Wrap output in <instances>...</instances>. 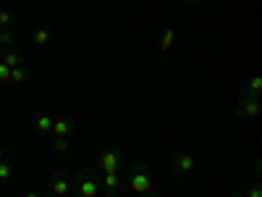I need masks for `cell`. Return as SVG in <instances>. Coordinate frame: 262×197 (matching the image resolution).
<instances>
[{"label":"cell","instance_id":"cell-4","mask_svg":"<svg viewBox=\"0 0 262 197\" xmlns=\"http://www.w3.org/2000/svg\"><path fill=\"white\" fill-rule=\"evenodd\" d=\"M126 161V152L121 147H107L100 155V173H121V166Z\"/></svg>","mask_w":262,"mask_h":197},{"label":"cell","instance_id":"cell-23","mask_svg":"<svg viewBox=\"0 0 262 197\" xmlns=\"http://www.w3.org/2000/svg\"><path fill=\"white\" fill-rule=\"evenodd\" d=\"M186 3H189V6H202L205 0H186Z\"/></svg>","mask_w":262,"mask_h":197},{"label":"cell","instance_id":"cell-10","mask_svg":"<svg viewBox=\"0 0 262 197\" xmlns=\"http://www.w3.org/2000/svg\"><path fill=\"white\" fill-rule=\"evenodd\" d=\"M0 61H3L8 69H18V66H27V58H24V53L21 50H16V48H8L3 55H0Z\"/></svg>","mask_w":262,"mask_h":197},{"label":"cell","instance_id":"cell-19","mask_svg":"<svg viewBox=\"0 0 262 197\" xmlns=\"http://www.w3.org/2000/svg\"><path fill=\"white\" fill-rule=\"evenodd\" d=\"M0 84H11V69L0 61Z\"/></svg>","mask_w":262,"mask_h":197},{"label":"cell","instance_id":"cell-8","mask_svg":"<svg viewBox=\"0 0 262 197\" xmlns=\"http://www.w3.org/2000/svg\"><path fill=\"white\" fill-rule=\"evenodd\" d=\"M53 137H71L74 134V121L69 116H63V119H55L53 121V131H50Z\"/></svg>","mask_w":262,"mask_h":197},{"label":"cell","instance_id":"cell-2","mask_svg":"<svg viewBox=\"0 0 262 197\" xmlns=\"http://www.w3.org/2000/svg\"><path fill=\"white\" fill-rule=\"evenodd\" d=\"M128 187L134 189L139 197H158V192H155V176H152L149 163H144V161L131 163V168H128Z\"/></svg>","mask_w":262,"mask_h":197},{"label":"cell","instance_id":"cell-9","mask_svg":"<svg viewBox=\"0 0 262 197\" xmlns=\"http://www.w3.org/2000/svg\"><path fill=\"white\" fill-rule=\"evenodd\" d=\"M244 97H252V100H262V76L254 74L247 84H244V90H242Z\"/></svg>","mask_w":262,"mask_h":197},{"label":"cell","instance_id":"cell-20","mask_svg":"<svg viewBox=\"0 0 262 197\" xmlns=\"http://www.w3.org/2000/svg\"><path fill=\"white\" fill-rule=\"evenodd\" d=\"M244 194H247V197H262V187H259V182H254V184H249Z\"/></svg>","mask_w":262,"mask_h":197},{"label":"cell","instance_id":"cell-17","mask_svg":"<svg viewBox=\"0 0 262 197\" xmlns=\"http://www.w3.org/2000/svg\"><path fill=\"white\" fill-rule=\"evenodd\" d=\"M13 42H16V29L13 27L0 29V48H13Z\"/></svg>","mask_w":262,"mask_h":197},{"label":"cell","instance_id":"cell-3","mask_svg":"<svg viewBox=\"0 0 262 197\" xmlns=\"http://www.w3.org/2000/svg\"><path fill=\"white\" fill-rule=\"evenodd\" d=\"M170 171H173V176H179V179L191 176V173L196 171V158L186 150H176L170 155Z\"/></svg>","mask_w":262,"mask_h":197},{"label":"cell","instance_id":"cell-22","mask_svg":"<svg viewBox=\"0 0 262 197\" xmlns=\"http://www.w3.org/2000/svg\"><path fill=\"white\" fill-rule=\"evenodd\" d=\"M231 197H247V194H244L242 189H233V192H231Z\"/></svg>","mask_w":262,"mask_h":197},{"label":"cell","instance_id":"cell-6","mask_svg":"<svg viewBox=\"0 0 262 197\" xmlns=\"http://www.w3.org/2000/svg\"><path fill=\"white\" fill-rule=\"evenodd\" d=\"M48 194L53 197H69L71 194V182L66 176V171H55L48 182Z\"/></svg>","mask_w":262,"mask_h":197},{"label":"cell","instance_id":"cell-14","mask_svg":"<svg viewBox=\"0 0 262 197\" xmlns=\"http://www.w3.org/2000/svg\"><path fill=\"white\" fill-rule=\"evenodd\" d=\"M53 116H37V121H34V131L37 134H50L53 131Z\"/></svg>","mask_w":262,"mask_h":197},{"label":"cell","instance_id":"cell-11","mask_svg":"<svg viewBox=\"0 0 262 197\" xmlns=\"http://www.w3.org/2000/svg\"><path fill=\"white\" fill-rule=\"evenodd\" d=\"M13 176H16V168H13V163L6 158V161H0V187H6V184H11L13 182Z\"/></svg>","mask_w":262,"mask_h":197},{"label":"cell","instance_id":"cell-25","mask_svg":"<svg viewBox=\"0 0 262 197\" xmlns=\"http://www.w3.org/2000/svg\"><path fill=\"white\" fill-rule=\"evenodd\" d=\"M42 197H53V194H42Z\"/></svg>","mask_w":262,"mask_h":197},{"label":"cell","instance_id":"cell-16","mask_svg":"<svg viewBox=\"0 0 262 197\" xmlns=\"http://www.w3.org/2000/svg\"><path fill=\"white\" fill-rule=\"evenodd\" d=\"M27 82H29V69H27V66L11 69V84H27Z\"/></svg>","mask_w":262,"mask_h":197},{"label":"cell","instance_id":"cell-7","mask_svg":"<svg viewBox=\"0 0 262 197\" xmlns=\"http://www.w3.org/2000/svg\"><path fill=\"white\" fill-rule=\"evenodd\" d=\"M100 189H102L105 197H118L121 173H100Z\"/></svg>","mask_w":262,"mask_h":197},{"label":"cell","instance_id":"cell-5","mask_svg":"<svg viewBox=\"0 0 262 197\" xmlns=\"http://www.w3.org/2000/svg\"><path fill=\"white\" fill-rule=\"evenodd\" d=\"M262 113V103L259 100H252V97H238L236 100V105H233V116L236 119H247V121H252V119H257Z\"/></svg>","mask_w":262,"mask_h":197},{"label":"cell","instance_id":"cell-24","mask_svg":"<svg viewBox=\"0 0 262 197\" xmlns=\"http://www.w3.org/2000/svg\"><path fill=\"white\" fill-rule=\"evenodd\" d=\"M24 197H42L39 192H24Z\"/></svg>","mask_w":262,"mask_h":197},{"label":"cell","instance_id":"cell-18","mask_svg":"<svg viewBox=\"0 0 262 197\" xmlns=\"http://www.w3.org/2000/svg\"><path fill=\"white\" fill-rule=\"evenodd\" d=\"M13 21H16V16L8 11V8H0V27H13Z\"/></svg>","mask_w":262,"mask_h":197},{"label":"cell","instance_id":"cell-1","mask_svg":"<svg viewBox=\"0 0 262 197\" xmlns=\"http://www.w3.org/2000/svg\"><path fill=\"white\" fill-rule=\"evenodd\" d=\"M71 192L76 197H100V168L97 166H84L74 173V182H71Z\"/></svg>","mask_w":262,"mask_h":197},{"label":"cell","instance_id":"cell-21","mask_svg":"<svg viewBox=\"0 0 262 197\" xmlns=\"http://www.w3.org/2000/svg\"><path fill=\"white\" fill-rule=\"evenodd\" d=\"M6 158H8V147L0 145V161H6Z\"/></svg>","mask_w":262,"mask_h":197},{"label":"cell","instance_id":"cell-12","mask_svg":"<svg viewBox=\"0 0 262 197\" xmlns=\"http://www.w3.org/2000/svg\"><path fill=\"white\" fill-rule=\"evenodd\" d=\"M32 42L37 48H45L48 42H50V27L48 24H42V27H37L34 32H32Z\"/></svg>","mask_w":262,"mask_h":197},{"label":"cell","instance_id":"cell-13","mask_svg":"<svg viewBox=\"0 0 262 197\" xmlns=\"http://www.w3.org/2000/svg\"><path fill=\"white\" fill-rule=\"evenodd\" d=\"M71 147V137H53V152H58V155H69Z\"/></svg>","mask_w":262,"mask_h":197},{"label":"cell","instance_id":"cell-15","mask_svg":"<svg viewBox=\"0 0 262 197\" xmlns=\"http://www.w3.org/2000/svg\"><path fill=\"white\" fill-rule=\"evenodd\" d=\"M173 40H176V29L173 27H165V32H163V37H160V53H168L170 50V45H173Z\"/></svg>","mask_w":262,"mask_h":197}]
</instances>
